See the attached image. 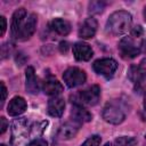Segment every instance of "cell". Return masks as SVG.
I'll list each match as a JSON object with an SVG mask.
<instances>
[{
    "label": "cell",
    "instance_id": "32",
    "mask_svg": "<svg viewBox=\"0 0 146 146\" xmlns=\"http://www.w3.org/2000/svg\"><path fill=\"white\" fill-rule=\"evenodd\" d=\"M0 146H6V145H5V144H1V145H0Z\"/></svg>",
    "mask_w": 146,
    "mask_h": 146
},
{
    "label": "cell",
    "instance_id": "20",
    "mask_svg": "<svg viewBox=\"0 0 146 146\" xmlns=\"http://www.w3.org/2000/svg\"><path fill=\"white\" fill-rule=\"evenodd\" d=\"M100 141H102L100 136L94 135V136H90L88 139H86L84 143H83L81 146H99Z\"/></svg>",
    "mask_w": 146,
    "mask_h": 146
},
{
    "label": "cell",
    "instance_id": "26",
    "mask_svg": "<svg viewBox=\"0 0 146 146\" xmlns=\"http://www.w3.org/2000/svg\"><path fill=\"white\" fill-rule=\"evenodd\" d=\"M1 94H2V97H1V105H3L6 98H7V88L5 86L3 82H1Z\"/></svg>",
    "mask_w": 146,
    "mask_h": 146
},
{
    "label": "cell",
    "instance_id": "29",
    "mask_svg": "<svg viewBox=\"0 0 146 146\" xmlns=\"http://www.w3.org/2000/svg\"><path fill=\"white\" fill-rule=\"evenodd\" d=\"M144 108L146 110V94H145V96H144Z\"/></svg>",
    "mask_w": 146,
    "mask_h": 146
},
{
    "label": "cell",
    "instance_id": "5",
    "mask_svg": "<svg viewBox=\"0 0 146 146\" xmlns=\"http://www.w3.org/2000/svg\"><path fill=\"white\" fill-rule=\"evenodd\" d=\"M92 68L97 74L103 75L106 79H110L114 75L117 68V63L113 58H100L94 62Z\"/></svg>",
    "mask_w": 146,
    "mask_h": 146
},
{
    "label": "cell",
    "instance_id": "15",
    "mask_svg": "<svg viewBox=\"0 0 146 146\" xmlns=\"http://www.w3.org/2000/svg\"><path fill=\"white\" fill-rule=\"evenodd\" d=\"M71 115L73 116V120L79 122V123H84V122H89L92 119L91 113L86 110L82 105L79 104H73L72 110H71Z\"/></svg>",
    "mask_w": 146,
    "mask_h": 146
},
{
    "label": "cell",
    "instance_id": "12",
    "mask_svg": "<svg viewBox=\"0 0 146 146\" xmlns=\"http://www.w3.org/2000/svg\"><path fill=\"white\" fill-rule=\"evenodd\" d=\"M25 88L26 91L31 95H36L40 90V83L32 66H29L25 71Z\"/></svg>",
    "mask_w": 146,
    "mask_h": 146
},
{
    "label": "cell",
    "instance_id": "33",
    "mask_svg": "<svg viewBox=\"0 0 146 146\" xmlns=\"http://www.w3.org/2000/svg\"><path fill=\"white\" fill-rule=\"evenodd\" d=\"M145 139H146V136H145Z\"/></svg>",
    "mask_w": 146,
    "mask_h": 146
},
{
    "label": "cell",
    "instance_id": "23",
    "mask_svg": "<svg viewBox=\"0 0 146 146\" xmlns=\"http://www.w3.org/2000/svg\"><path fill=\"white\" fill-rule=\"evenodd\" d=\"M7 128H8V122H7V120H6V117L1 116V117H0V133L2 135V133L7 130Z\"/></svg>",
    "mask_w": 146,
    "mask_h": 146
},
{
    "label": "cell",
    "instance_id": "11",
    "mask_svg": "<svg viewBox=\"0 0 146 146\" xmlns=\"http://www.w3.org/2000/svg\"><path fill=\"white\" fill-rule=\"evenodd\" d=\"M98 27V23L94 17H88L84 19L79 29V36L82 39H91L95 36Z\"/></svg>",
    "mask_w": 146,
    "mask_h": 146
},
{
    "label": "cell",
    "instance_id": "8",
    "mask_svg": "<svg viewBox=\"0 0 146 146\" xmlns=\"http://www.w3.org/2000/svg\"><path fill=\"white\" fill-rule=\"evenodd\" d=\"M103 119L111 124H119L124 121L125 114L117 105L111 103L107 104L103 110Z\"/></svg>",
    "mask_w": 146,
    "mask_h": 146
},
{
    "label": "cell",
    "instance_id": "4",
    "mask_svg": "<svg viewBox=\"0 0 146 146\" xmlns=\"http://www.w3.org/2000/svg\"><path fill=\"white\" fill-rule=\"evenodd\" d=\"M74 98L76 100H74V104H79V105H89V106H94L98 103L99 98H100V88L97 84H92L89 88L80 91L76 96H74Z\"/></svg>",
    "mask_w": 146,
    "mask_h": 146
},
{
    "label": "cell",
    "instance_id": "30",
    "mask_svg": "<svg viewBox=\"0 0 146 146\" xmlns=\"http://www.w3.org/2000/svg\"><path fill=\"white\" fill-rule=\"evenodd\" d=\"M144 19H145V22H146V7L144 8Z\"/></svg>",
    "mask_w": 146,
    "mask_h": 146
},
{
    "label": "cell",
    "instance_id": "18",
    "mask_svg": "<svg viewBox=\"0 0 146 146\" xmlns=\"http://www.w3.org/2000/svg\"><path fill=\"white\" fill-rule=\"evenodd\" d=\"M128 78H129V80L132 82V83H135V84H140L144 80H145V74H144V72H143V70H141V67L138 65H132V66H130V68H129V71H128Z\"/></svg>",
    "mask_w": 146,
    "mask_h": 146
},
{
    "label": "cell",
    "instance_id": "14",
    "mask_svg": "<svg viewBox=\"0 0 146 146\" xmlns=\"http://www.w3.org/2000/svg\"><path fill=\"white\" fill-rule=\"evenodd\" d=\"M48 114L50 116L54 117H59L62 116V114L64 113V108H65V102L62 97L55 96L52 98L49 99L48 102Z\"/></svg>",
    "mask_w": 146,
    "mask_h": 146
},
{
    "label": "cell",
    "instance_id": "10",
    "mask_svg": "<svg viewBox=\"0 0 146 146\" xmlns=\"http://www.w3.org/2000/svg\"><path fill=\"white\" fill-rule=\"evenodd\" d=\"M73 55L74 58L79 62H87L91 59L94 51L91 47L86 42H76L73 44Z\"/></svg>",
    "mask_w": 146,
    "mask_h": 146
},
{
    "label": "cell",
    "instance_id": "22",
    "mask_svg": "<svg viewBox=\"0 0 146 146\" xmlns=\"http://www.w3.org/2000/svg\"><path fill=\"white\" fill-rule=\"evenodd\" d=\"M0 35L3 36L5 33H6V29H7V22H6V18L3 16L0 17Z\"/></svg>",
    "mask_w": 146,
    "mask_h": 146
},
{
    "label": "cell",
    "instance_id": "16",
    "mask_svg": "<svg viewBox=\"0 0 146 146\" xmlns=\"http://www.w3.org/2000/svg\"><path fill=\"white\" fill-rule=\"evenodd\" d=\"M42 90L46 95L48 96H57L59 95L63 90H64V87L62 86V83L56 80V79H47L43 83H42Z\"/></svg>",
    "mask_w": 146,
    "mask_h": 146
},
{
    "label": "cell",
    "instance_id": "9",
    "mask_svg": "<svg viewBox=\"0 0 146 146\" xmlns=\"http://www.w3.org/2000/svg\"><path fill=\"white\" fill-rule=\"evenodd\" d=\"M81 127V123L76 122V121H70V122H66L64 123L57 131V139L59 140H68V139H72L75 137V135L78 133L79 129Z\"/></svg>",
    "mask_w": 146,
    "mask_h": 146
},
{
    "label": "cell",
    "instance_id": "19",
    "mask_svg": "<svg viewBox=\"0 0 146 146\" xmlns=\"http://www.w3.org/2000/svg\"><path fill=\"white\" fill-rule=\"evenodd\" d=\"M105 5L100 1H92L89 3V13L92 14H100L104 10Z\"/></svg>",
    "mask_w": 146,
    "mask_h": 146
},
{
    "label": "cell",
    "instance_id": "27",
    "mask_svg": "<svg viewBox=\"0 0 146 146\" xmlns=\"http://www.w3.org/2000/svg\"><path fill=\"white\" fill-rule=\"evenodd\" d=\"M139 66L141 67V70H143L144 74H145V76H146V58H144V59L141 60V63H140V65H139Z\"/></svg>",
    "mask_w": 146,
    "mask_h": 146
},
{
    "label": "cell",
    "instance_id": "28",
    "mask_svg": "<svg viewBox=\"0 0 146 146\" xmlns=\"http://www.w3.org/2000/svg\"><path fill=\"white\" fill-rule=\"evenodd\" d=\"M67 50V42H60V51L65 52Z\"/></svg>",
    "mask_w": 146,
    "mask_h": 146
},
{
    "label": "cell",
    "instance_id": "1",
    "mask_svg": "<svg viewBox=\"0 0 146 146\" xmlns=\"http://www.w3.org/2000/svg\"><path fill=\"white\" fill-rule=\"evenodd\" d=\"M36 27V15L29 14L24 8H18L13 14L11 24H10V33L15 40L26 41L29 40Z\"/></svg>",
    "mask_w": 146,
    "mask_h": 146
},
{
    "label": "cell",
    "instance_id": "3",
    "mask_svg": "<svg viewBox=\"0 0 146 146\" xmlns=\"http://www.w3.org/2000/svg\"><path fill=\"white\" fill-rule=\"evenodd\" d=\"M29 122L25 117L16 119L11 123V146H27Z\"/></svg>",
    "mask_w": 146,
    "mask_h": 146
},
{
    "label": "cell",
    "instance_id": "17",
    "mask_svg": "<svg viewBox=\"0 0 146 146\" xmlns=\"http://www.w3.org/2000/svg\"><path fill=\"white\" fill-rule=\"evenodd\" d=\"M50 29L59 35H67L71 31V24L63 18H54L50 22Z\"/></svg>",
    "mask_w": 146,
    "mask_h": 146
},
{
    "label": "cell",
    "instance_id": "6",
    "mask_svg": "<svg viewBox=\"0 0 146 146\" xmlns=\"http://www.w3.org/2000/svg\"><path fill=\"white\" fill-rule=\"evenodd\" d=\"M63 79L68 88H75L86 82V72L79 67H70L63 73Z\"/></svg>",
    "mask_w": 146,
    "mask_h": 146
},
{
    "label": "cell",
    "instance_id": "7",
    "mask_svg": "<svg viewBox=\"0 0 146 146\" xmlns=\"http://www.w3.org/2000/svg\"><path fill=\"white\" fill-rule=\"evenodd\" d=\"M141 46L137 44L133 36H124L119 43V50L124 58H135L140 54Z\"/></svg>",
    "mask_w": 146,
    "mask_h": 146
},
{
    "label": "cell",
    "instance_id": "13",
    "mask_svg": "<svg viewBox=\"0 0 146 146\" xmlns=\"http://www.w3.org/2000/svg\"><path fill=\"white\" fill-rule=\"evenodd\" d=\"M26 107H27V104H26L25 99L21 96H16V97L11 98V100L9 102V104L7 106V113L10 116H18L25 112Z\"/></svg>",
    "mask_w": 146,
    "mask_h": 146
},
{
    "label": "cell",
    "instance_id": "31",
    "mask_svg": "<svg viewBox=\"0 0 146 146\" xmlns=\"http://www.w3.org/2000/svg\"><path fill=\"white\" fill-rule=\"evenodd\" d=\"M104 146H114V145H113V144H111V143H106Z\"/></svg>",
    "mask_w": 146,
    "mask_h": 146
},
{
    "label": "cell",
    "instance_id": "21",
    "mask_svg": "<svg viewBox=\"0 0 146 146\" xmlns=\"http://www.w3.org/2000/svg\"><path fill=\"white\" fill-rule=\"evenodd\" d=\"M115 143L119 145V146H135L136 144V140L131 137H119Z\"/></svg>",
    "mask_w": 146,
    "mask_h": 146
},
{
    "label": "cell",
    "instance_id": "2",
    "mask_svg": "<svg viewBox=\"0 0 146 146\" xmlns=\"http://www.w3.org/2000/svg\"><path fill=\"white\" fill-rule=\"evenodd\" d=\"M132 16L125 10L114 11L106 22V32L112 35H122L130 30Z\"/></svg>",
    "mask_w": 146,
    "mask_h": 146
},
{
    "label": "cell",
    "instance_id": "25",
    "mask_svg": "<svg viewBox=\"0 0 146 146\" xmlns=\"http://www.w3.org/2000/svg\"><path fill=\"white\" fill-rule=\"evenodd\" d=\"M143 34V29L141 26H135L131 31V36H135V38H138V36H141Z\"/></svg>",
    "mask_w": 146,
    "mask_h": 146
},
{
    "label": "cell",
    "instance_id": "24",
    "mask_svg": "<svg viewBox=\"0 0 146 146\" xmlns=\"http://www.w3.org/2000/svg\"><path fill=\"white\" fill-rule=\"evenodd\" d=\"M27 146H47V143H46V140L38 138V139H34L31 143H29Z\"/></svg>",
    "mask_w": 146,
    "mask_h": 146
}]
</instances>
